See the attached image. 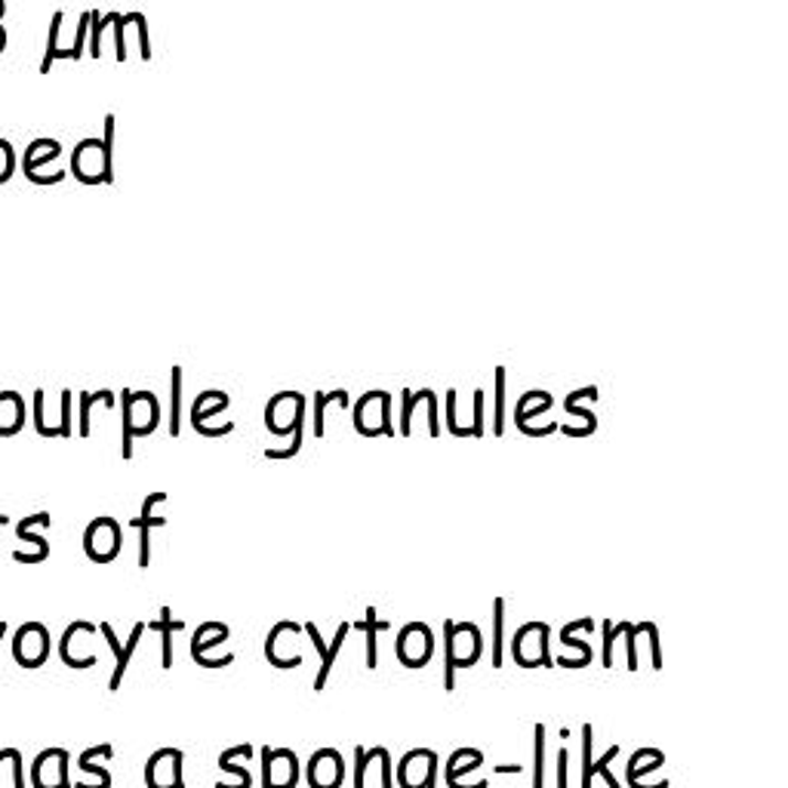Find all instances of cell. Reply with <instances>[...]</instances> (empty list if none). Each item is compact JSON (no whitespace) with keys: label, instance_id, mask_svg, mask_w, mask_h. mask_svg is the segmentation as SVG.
<instances>
[{"label":"cell","instance_id":"6da1fadb","mask_svg":"<svg viewBox=\"0 0 788 788\" xmlns=\"http://www.w3.org/2000/svg\"><path fill=\"white\" fill-rule=\"evenodd\" d=\"M120 409H124V447H120V452H124V459H132L136 438H146L161 425V404H158V394L124 388L120 392Z\"/></svg>","mask_w":788,"mask_h":788},{"label":"cell","instance_id":"7a4b0ae2","mask_svg":"<svg viewBox=\"0 0 788 788\" xmlns=\"http://www.w3.org/2000/svg\"><path fill=\"white\" fill-rule=\"evenodd\" d=\"M68 173L81 185H111L115 182V148L99 136L81 139L72 151V170Z\"/></svg>","mask_w":788,"mask_h":788},{"label":"cell","instance_id":"3957f363","mask_svg":"<svg viewBox=\"0 0 788 788\" xmlns=\"http://www.w3.org/2000/svg\"><path fill=\"white\" fill-rule=\"evenodd\" d=\"M354 432L364 435V438H394V423H392V394L388 392H366L354 407Z\"/></svg>","mask_w":788,"mask_h":788},{"label":"cell","instance_id":"277c9868","mask_svg":"<svg viewBox=\"0 0 788 788\" xmlns=\"http://www.w3.org/2000/svg\"><path fill=\"white\" fill-rule=\"evenodd\" d=\"M308 397L299 392H278L265 407V428L275 438H292L296 425L306 423Z\"/></svg>","mask_w":788,"mask_h":788},{"label":"cell","instance_id":"5b68a950","mask_svg":"<svg viewBox=\"0 0 788 788\" xmlns=\"http://www.w3.org/2000/svg\"><path fill=\"white\" fill-rule=\"evenodd\" d=\"M124 549V533L115 518H96L93 524L84 530V552L89 561L96 564H111Z\"/></svg>","mask_w":788,"mask_h":788},{"label":"cell","instance_id":"8992f818","mask_svg":"<svg viewBox=\"0 0 788 788\" xmlns=\"http://www.w3.org/2000/svg\"><path fill=\"white\" fill-rule=\"evenodd\" d=\"M50 631L41 622H25L13 635V659L22 669H41L50 659Z\"/></svg>","mask_w":788,"mask_h":788},{"label":"cell","instance_id":"52a82bcc","mask_svg":"<svg viewBox=\"0 0 788 788\" xmlns=\"http://www.w3.org/2000/svg\"><path fill=\"white\" fill-rule=\"evenodd\" d=\"M394 653L401 659V665L423 669L425 662L432 659V653H435V635H432V628L423 626V622H409V626L401 628L397 643H394Z\"/></svg>","mask_w":788,"mask_h":788},{"label":"cell","instance_id":"ba28073f","mask_svg":"<svg viewBox=\"0 0 788 788\" xmlns=\"http://www.w3.org/2000/svg\"><path fill=\"white\" fill-rule=\"evenodd\" d=\"M58 155H62V142H58V139H34V142L25 148L22 173L29 175V182H34V185H56V182H62L68 173H62V170L44 173V167L50 161H56Z\"/></svg>","mask_w":788,"mask_h":788},{"label":"cell","instance_id":"9c48e42d","mask_svg":"<svg viewBox=\"0 0 788 788\" xmlns=\"http://www.w3.org/2000/svg\"><path fill=\"white\" fill-rule=\"evenodd\" d=\"M185 755L179 748H161L146 764L148 788H185Z\"/></svg>","mask_w":788,"mask_h":788},{"label":"cell","instance_id":"30bf717a","mask_svg":"<svg viewBox=\"0 0 788 788\" xmlns=\"http://www.w3.org/2000/svg\"><path fill=\"white\" fill-rule=\"evenodd\" d=\"M438 779V755L428 748H413L397 764V786L401 788H428Z\"/></svg>","mask_w":788,"mask_h":788},{"label":"cell","instance_id":"8fae6325","mask_svg":"<svg viewBox=\"0 0 788 788\" xmlns=\"http://www.w3.org/2000/svg\"><path fill=\"white\" fill-rule=\"evenodd\" d=\"M31 782L34 788H74L68 782V752L65 748H46L31 764Z\"/></svg>","mask_w":788,"mask_h":788},{"label":"cell","instance_id":"7c38bea8","mask_svg":"<svg viewBox=\"0 0 788 788\" xmlns=\"http://www.w3.org/2000/svg\"><path fill=\"white\" fill-rule=\"evenodd\" d=\"M308 788H339L345 779V760L337 748H321L308 760Z\"/></svg>","mask_w":788,"mask_h":788},{"label":"cell","instance_id":"4fadbf2b","mask_svg":"<svg viewBox=\"0 0 788 788\" xmlns=\"http://www.w3.org/2000/svg\"><path fill=\"white\" fill-rule=\"evenodd\" d=\"M263 776L271 779V788H296L299 782V758L290 748H263Z\"/></svg>","mask_w":788,"mask_h":788},{"label":"cell","instance_id":"5bb4252c","mask_svg":"<svg viewBox=\"0 0 788 788\" xmlns=\"http://www.w3.org/2000/svg\"><path fill=\"white\" fill-rule=\"evenodd\" d=\"M25 425V401L15 392H0V438H13Z\"/></svg>","mask_w":788,"mask_h":788},{"label":"cell","instance_id":"9a60e30c","mask_svg":"<svg viewBox=\"0 0 788 788\" xmlns=\"http://www.w3.org/2000/svg\"><path fill=\"white\" fill-rule=\"evenodd\" d=\"M222 409H228V394L220 392V388H206L191 404V425L201 428V425H206V419H216Z\"/></svg>","mask_w":788,"mask_h":788},{"label":"cell","instance_id":"2e32d148","mask_svg":"<svg viewBox=\"0 0 788 788\" xmlns=\"http://www.w3.org/2000/svg\"><path fill=\"white\" fill-rule=\"evenodd\" d=\"M354 631H364L366 635V669H376L380 665V657H376V641H380V631L388 628L385 619H380L376 607H366V616L361 622H354Z\"/></svg>","mask_w":788,"mask_h":788},{"label":"cell","instance_id":"e0dca14e","mask_svg":"<svg viewBox=\"0 0 788 788\" xmlns=\"http://www.w3.org/2000/svg\"><path fill=\"white\" fill-rule=\"evenodd\" d=\"M148 628L161 631V669H173V635L185 631V622H175L170 607H161V619H155Z\"/></svg>","mask_w":788,"mask_h":788},{"label":"cell","instance_id":"ac0fdd59","mask_svg":"<svg viewBox=\"0 0 788 788\" xmlns=\"http://www.w3.org/2000/svg\"><path fill=\"white\" fill-rule=\"evenodd\" d=\"M337 401L339 407H351V397L345 388H337V392H315L311 394V407H315V419H311V432L315 438H323L327 425H323V416H327V404Z\"/></svg>","mask_w":788,"mask_h":788},{"label":"cell","instance_id":"d6986e66","mask_svg":"<svg viewBox=\"0 0 788 788\" xmlns=\"http://www.w3.org/2000/svg\"><path fill=\"white\" fill-rule=\"evenodd\" d=\"M228 635H232L228 626H222V622H204V626L191 635V657H201L206 647H210V650L220 647V643L228 641Z\"/></svg>","mask_w":788,"mask_h":788},{"label":"cell","instance_id":"ffe728a7","mask_svg":"<svg viewBox=\"0 0 788 788\" xmlns=\"http://www.w3.org/2000/svg\"><path fill=\"white\" fill-rule=\"evenodd\" d=\"M96 758H115V748H111V745H93V748H87V752L77 758V767H81L84 774H93L105 788H111V774H108L105 767H99Z\"/></svg>","mask_w":788,"mask_h":788},{"label":"cell","instance_id":"44dd1931","mask_svg":"<svg viewBox=\"0 0 788 788\" xmlns=\"http://www.w3.org/2000/svg\"><path fill=\"white\" fill-rule=\"evenodd\" d=\"M146 622H136L130 631V638H127V647H124V653H120V659H117L115 672H111V681H108V690L115 693V690H120V681H124V674H127V665H130V657L136 653V647H139V641H142V635H146Z\"/></svg>","mask_w":788,"mask_h":788},{"label":"cell","instance_id":"7402d4cb","mask_svg":"<svg viewBox=\"0 0 788 788\" xmlns=\"http://www.w3.org/2000/svg\"><path fill=\"white\" fill-rule=\"evenodd\" d=\"M132 530H139V567L146 569L151 561V530L155 526H167V518H155V514H142V518H132Z\"/></svg>","mask_w":788,"mask_h":788},{"label":"cell","instance_id":"603a6c76","mask_svg":"<svg viewBox=\"0 0 788 788\" xmlns=\"http://www.w3.org/2000/svg\"><path fill=\"white\" fill-rule=\"evenodd\" d=\"M96 404L115 407V392L103 388V392L81 394V416H77V435H81V438H89V432H93V425H89V409L96 407Z\"/></svg>","mask_w":788,"mask_h":788},{"label":"cell","instance_id":"cb8c5ba5","mask_svg":"<svg viewBox=\"0 0 788 788\" xmlns=\"http://www.w3.org/2000/svg\"><path fill=\"white\" fill-rule=\"evenodd\" d=\"M349 631H351L349 622H342V626H339V631H337V638H333V643L327 647V657L321 659V672H318V678H315V690H318V693H321L323 686H327V678H330V672H333V665H337L339 650H342V643H345V638H349Z\"/></svg>","mask_w":788,"mask_h":788},{"label":"cell","instance_id":"d4e9b609","mask_svg":"<svg viewBox=\"0 0 788 788\" xmlns=\"http://www.w3.org/2000/svg\"><path fill=\"white\" fill-rule=\"evenodd\" d=\"M182 432V366H173L170 373V435L179 438Z\"/></svg>","mask_w":788,"mask_h":788},{"label":"cell","instance_id":"484cf974","mask_svg":"<svg viewBox=\"0 0 788 788\" xmlns=\"http://www.w3.org/2000/svg\"><path fill=\"white\" fill-rule=\"evenodd\" d=\"M62 22H65V13L56 10L53 19H50V34H46V53L44 58H41V74H50L53 62L58 58V31H62Z\"/></svg>","mask_w":788,"mask_h":788},{"label":"cell","instance_id":"4316f807","mask_svg":"<svg viewBox=\"0 0 788 788\" xmlns=\"http://www.w3.org/2000/svg\"><path fill=\"white\" fill-rule=\"evenodd\" d=\"M93 29V10H84L81 13V22H77V34H74V44L72 50H62L58 53V58H84V44H87V31Z\"/></svg>","mask_w":788,"mask_h":788},{"label":"cell","instance_id":"83f0119b","mask_svg":"<svg viewBox=\"0 0 788 788\" xmlns=\"http://www.w3.org/2000/svg\"><path fill=\"white\" fill-rule=\"evenodd\" d=\"M115 22V13L103 15L99 10H93V29H89V56H103V31Z\"/></svg>","mask_w":788,"mask_h":788},{"label":"cell","instance_id":"f1b7e54d","mask_svg":"<svg viewBox=\"0 0 788 788\" xmlns=\"http://www.w3.org/2000/svg\"><path fill=\"white\" fill-rule=\"evenodd\" d=\"M127 15V22H130L132 29H136V41H139V56H142V62H148L151 58V34H148V19L146 13H124Z\"/></svg>","mask_w":788,"mask_h":788},{"label":"cell","instance_id":"f546056e","mask_svg":"<svg viewBox=\"0 0 788 788\" xmlns=\"http://www.w3.org/2000/svg\"><path fill=\"white\" fill-rule=\"evenodd\" d=\"M220 767L225 770V774H232L237 782H220L216 788H253V776H249V770L244 767V764H232V760L220 758Z\"/></svg>","mask_w":788,"mask_h":788},{"label":"cell","instance_id":"4dcf8cb0","mask_svg":"<svg viewBox=\"0 0 788 788\" xmlns=\"http://www.w3.org/2000/svg\"><path fill=\"white\" fill-rule=\"evenodd\" d=\"M380 758V752L373 748V755L366 752V748H354V788H366V767L373 764V760Z\"/></svg>","mask_w":788,"mask_h":788},{"label":"cell","instance_id":"1f68e13d","mask_svg":"<svg viewBox=\"0 0 788 788\" xmlns=\"http://www.w3.org/2000/svg\"><path fill=\"white\" fill-rule=\"evenodd\" d=\"M302 444H306V423L296 425V432H292L290 447H287V450H265V456H268V459H292L296 452L302 450Z\"/></svg>","mask_w":788,"mask_h":788},{"label":"cell","instance_id":"d6a6232c","mask_svg":"<svg viewBox=\"0 0 788 788\" xmlns=\"http://www.w3.org/2000/svg\"><path fill=\"white\" fill-rule=\"evenodd\" d=\"M15 540L22 542V545H31L38 555H50V542H46L44 536H38V533H31L25 524H15Z\"/></svg>","mask_w":788,"mask_h":788},{"label":"cell","instance_id":"836d02e7","mask_svg":"<svg viewBox=\"0 0 788 788\" xmlns=\"http://www.w3.org/2000/svg\"><path fill=\"white\" fill-rule=\"evenodd\" d=\"M72 401L74 392H62V407H58V428H62V438H72L74 435V419H72Z\"/></svg>","mask_w":788,"mask_h":788},{"label":"cell","instance_id":"e575fe53","mask_svg":"<svg viewBox=\"0 0 788 788\" xmlns=\"http://www.w3.org/2000/svg\"><path fill=\"white\" fill-rule=\"evenodd\" d=\"M15 173V151L7 139H0V185L10 182Z\"/></svg>","mask_w":788,"mask_h":788},{"label":"cell","instance_id":"d590c367","mask_svg":"<svg viewBox=\"0 0 788 788\" xmlns=\"http://www.w3.org/2000/svg\"><path fill=\"white\" fill-rule=\"evenodd\" d=\"M127 15L115 13V22H111V31H115V58L117 62H127V41H124V31H127Z\"/></svg>","mask_w":788,"mask_h":788},{"label":"cell","instance_id":"8d00e7d4","mask_svg":"<svg viewBox=\"0 0 788 788\" xmlns=\"http://www.w3.org/2000/svg\"><path fill=\"white\" fill-rule=\"evenodd\" d=\"M380 764H382L380 786H382V788H392V755H388V748H382Z\"/></svg>","mask_w":788,"mask_h":788},{"label":"cell","instance_id":"74e56055","mask_svg":"<svg viewBox=\"0 0 788 788\" xmlns=\"http://www.w3.org/2000/svg\"><path fill=\"white\" fill-rule=\"evenodd\" d=\"M10 755H13V748H0V764H3V760H10Z\"/></svg>","mask_w":788,"mask_h":788},{"label":"cell","instance_id":"f35d334b","mask_svg":"<svg viewBox=\"0 0 788 788\" xmlns=\"http://www.w3.org/2000/svg\"><path fill=\"white\" fill-rule=\"evenodd\" d=\"M3 638H7V622H0V643H3Z\"/></svg>","mask_w":788,"mask_h":788},{"label":"cell","instance_id":"ab89813d","mask_svg":"<svg viewBox=\"0 0 788 788\" xmlns=\"http://www.w3.org/2000/svg\"><path fill=\"white\" fill-rule=\"evenodd\" d=\"M3 524H10V518H3V514H0V526Z\"/></svg>","mask_w":788,"mask_h":788},{"label":"cell","instance_id":"60d3db41","mask_svg":"<svg viewBox=\"0 0 788 788\" xmlns=\"http://www.w3.org/2000/svg\"><path fill=\"white\" fill-rule=\"evenodd\" d=\"M428 788H435V786H428Z\"/></svg>","mask_w":788,"mask_h":788}]
</instances>
